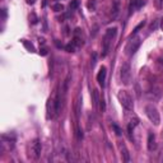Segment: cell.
Returning a JSON list of instances; mask_svg holds the SVG:
<instances>
[{"label": "cell", "instance_id": "6da1fadb", "mask_svg": "<svg viewBox=\"0 0 163 163\" xmlns=\"http://www.w3.org/2000/svg\"><path fill=\"white\" fill-rule=\"evenodd\" d=\"M140 43H142V38H140L139 36L134 35L131 38H130L126 43L125 46V54L127 56H133L134 54L138 51V49L140 47Z\"/></svg>", "mask_w": 163, "mask_h": 163}, {"label": "cell", "instance_id": "7a4b0ae2", "mask_svg": "<svg viewBox=\"0 0 163 163\" xmlns=\"http://www.w3.org/2000/svg\"><path fill=\"white\" fill-rule=\"evenodd\" d=\"M116 33H117V28L116 27L108 28L106 31V33L103 36V54H102L103 56H106L107 54H108V50H110V46H111V42L116 37Z\"/></svg>", "mask_w": 163, "mask_h": 163}, {"label": "cell", "instance_id": "3957f363", "mask_svg": "<svg viewBox=\"0 0 163 163\" xmlns=\"http://www.w3.org/2000/svg\"><path fill=\"white\" fill-rule=\"evenodd\" d=\"M117 100L118 102L121 103V106L127 111H131L134 108V102H133V98L126 91H118L117 93Z\"/></svg>", "mask_w": 163, "mask_h": 163}, {"label": "cell", "instance_id": "277c9868", "mask_svg": "<svg viewBox=\"0 0 163 163\" xmlns=\"http://www.w3.org/2000/svg\"><path fill=\"white\" fill-rule=\"evenodd\" d=\"M145 114L148 116L149 120L153 122L156 126H158L161 124V116H159V112L158 110L156 108V106L153 105H147L145 106Z\"/></svg>", "mask_w": 163, "mask_h": 163}, {"label": "cell", "instance_id": "5b68a950", "mask_svg": "<svg viewBox=\"0 0 163 163\" xmlns=\"http://www.w3.org/2000/svg\"><path fill=\"white\" fill-rule=\"evenodd\" d=\"M120 80L124 85H129L131 83V69L129 62H125L120 69Z\"/></svg>", "mask_w": 163, "mask_h": 163}, {"label": "cell", "instance_id": "8992f818", "mask_svg": "<svg viewBox=\"0 0 163 163\" xmlns=\"http://www.w3.org/2000/svg\"><path fill=\"white\" fill-rule=\"evenodd\" d=\"M46 116L47 118H54L56 116V114L59 112V98L55 101L52 98H49L47 103H46Z\"/></svg>", "mask_w": 163, "mask_h": 163}, {"label": "cell", "instance_id": "52a82bcc", "mask_svg": "<svg viewBox=\"0 0 163 163\" xmlns=\"http://www.w3.org/2000/svg\"><path fill=\"white\" fill-rule=\"evenodd\" d=\"M41 149H42L41 142L38 139H35L33 142H32V144H31V153H29V156L33 159H38L40 156H41Z\"/></svg>", "mask_w": 163, "mask_h": 163}, {"label": "cell", "instance_id": "ba28073f", "mask_svg": "<svg viewBox=\"0 0 163 163\" xmlns=\"http://www.w3.org/2000/svg\"><path fill=\"white\" fill-rule=\"evenodd\" d=\"M126 120H127V131L129 134H131L134 131V129L139 125V118L135 115H127Z\"/></svg>", "mask_w": 163, "mask_h": 163}, {"label": "cell", "instance_id": "9c48e42d", "mask_svg": "<svg viewBox=\"0 0 163 163\" xmlns=\"http://www.w3.org/2000/svg\"><path fill=\"white\" fill-rule=\"evenodd\" d=\"M106 74H107V71H106V68H105V66H101V69H100L98 74H97V82H98V84H100L101 87H105V82H106Z\"/></svg>", "mask_w": 163, "mask_h": 163}, {"label": "cell", "instance_id": "30bf717a", "mask_svg": "<svg viewBox=\"0 0 163 163\" xmlns=\"http://www.w3.org/2000/svg\"><path fill=\"white\" fill-rule=\"evenodd\" d=\"M143 5H144V2H143V0H131V2H130V6H129L130 13H131V12H135V10H138V9H140Z\"/></svg>", "mask_w": 163, "mask_h": 163}, {"label": "cell", "instance_id": "8fae6325", "mask_svg": "<svg viewBox=\"0 0 163 163\" xmlns=\"http://www.w3.org/2000/svg\"><path fill=\"white\" fill-rule=\"evenodd\" d=\"M148 149L150 152H153V150L157 149V140H156L154 134H149L148 135Z\"/></svg>", "mask_w": 163, "mask_h": 163}, {"label": "cell", "instance_id": "7c38bea8", "mask_svg": "<svg viewBox=\"0 0 163 163\" xmlns=\"http://www.w3.org/2000/svg\"><path fill=\"white\" fill-rule=\"evenodd\" d=\"M118 148H120V152H121V156H122V159L125 162H130V154L126 149V145L124 143H118Z\"/></svg>", "mask_w": 163, "mask_h": 163}, {"label": "cell", "instance_id": "4fadbf2b", "mask_svg": "<svg viewBox=\"0 0 163 163\" xmlns=\"http://www.w3.org/2000/svg\"><path fill=\"white\" fill-rule=\"evenodd\" d=\"M80 97H78L77 102H75V116H77V118H79V115H80Z\"/></svg>", "mask_w": 163, "mask_h": 163}, {"label": "cell", "instance_id": "5bb4252c", "mask_svg": "<svg viewBox=\"0 0 163 163\" xmlns=\"http://www.w3.org/2000/svg\"><path fill=\"white\" fill-rule=\"evenodd\" d=\"M79 6V2L78 0H71L70 2V4H69V8H70V10H75Z\"/></svg>", "mask_w": 163, "mask_h": 163}, {"label": "cell", "instance_id": "9a60e30c", "mask_svg": "<svg viewBox=\"0 0 163 163\" xmlns=\"http://www.w3.org/2000/svg\"><path fill=\"white\" fill-rule=\"evenodd\" d=\"M98 102H100V100H98V92L93 91V105L97 106V105H98Z\"/></svg>", "mask_w": 163, "mask_h": 163}, {"label": "cell", "instance_id": "2e32d148", "mask_svg": "<svg viewBox=\"0 0 163 163\" xmlns=\"http://www.w3.org/2000/svg\"><path fill=\"white\" fill-rule=\"evenodd\" d=\"M52 8H54V10H55V12H62V10H64V6L61 4H55Z\"/></svg>", "mask_w": 163, "mask_h": 163}, {"label": "cell", "instance_id": "e0dca14e", "mask_svg": "<svg viewBox=\"0 0 163 163\" xmlns=\"http://www.w3.org/2000/svg\"><path fill=\"white\" fill-rule=\"evenodd\" d=\"M117 14H118V4L115 3V4H114V15H112V18H116Z\"/></svg>", "mask_w": 163, "mask_h": 163}, {"label": "cell", "instance_id": "ac0fdd59", "mask_svg": "<svg viewBox=\"0 0 163 163\" xmlns=\"http://www.w3.org/2000/svg\"><path fill=\"white\" fill-rule=\"evenodd\" d=\"M65 49H66V51H68V52H74V51H75V49H77V47H75V46L73 45V43H70V45H68V46L65 47Z\"/></svg>", "mask_w": 163, "mask_h": 163}, {"label": "cell", "instance_id": "d6986e66", "mask_svg": "<svg viewBox=\"0 0 163 163\" xmlns=\"http://www.w3.org/2000/svg\"><path fill=\"white\" fill-rule=\"evenodd\" d=\"M100 110L103 112L106 110V105H105V101L103 100H100Z\"/></svg>", "mask_w": 163, "mask_h": 163}, {"label": "cell", "instance_id": "ffe728a7", "mask_svg": "<svg viewBox=\"0 0 163 163\" xmlns=\"http://www.w3.org/2000/svg\"><path fill=\"white\" fill-rule=\"evenodd\" d=\"M144 24H145V23H144V22H142V23H140V24H139V26H138V27H136V28L134 29V35H136V33H138V31H139L140 28H142V27H143Z\"/></svg>", "mask_w": 163, "mask_h": 163}, {"label": "cell", "instance_id": "44dd1931", "mask_svg": "<svg viewBox=\"0 0 163 163\" xmlns=\"http://www.w3.org/2000/svg\"><path fill=\"white\" fill-rule=\"evenodd\" d=\"M114 129L116 131V135H121V130H120V127H118L117 125H114Z\"/></svg>", "mask_w": 163, "mask_h": 163}, {"label": "cell", "instance_id": "7402d4cb", "mask_svg": "<svg viewBox=\"0 0 163 163\" xmlns=\"http://www.w3.org/2000/svg\"><path fill=\"white\" fill-rule=\"evenodd\" d=\"M23 43H24V45H26V46H27V47H28L31 51H33V50H35V49H33V46H32V45H29V43H27L26 41H23Z\"/></svg>", "mask_w": 163, "mask_h": 163}, {"label": "cell", "instance_id": "603a6c76", "mask_svg": "<svg viewBox=\"0 0 163 163\" xmlns=\"http://www.w3.org/2000/svg\"><path fill=\"white\" fill-rule=\"evenodd\" d=\"M88 8H89V9H94V3H91V2H89V3H88Z\"/></svg>", "mask_w": 163, "mask_h": 163}, {"label": "cell", "instance_id": "cb8c5ba5", "mask_svg": "<svg viewBox=\"0 0 163 163\" xmlns=\"http://www.w3.org/2000/svg\"><path fill=\"white\" fill-rule=\"evenodd\" d=\"M161 29L163 31V17L161 18Z\"/></svg>", "mask_w": 163, "mask_h": 163}, {"label": "cell", "instance_id": "d4e9b609", "mask_svg": "<svg viewBox=\"0 0 163 163\" xmlns=\"http://www.w3.org/2000/svg\"><path fill=\"white\" fill-rule=\"evenodd\" d=\"M28 4H35V0H27Z\"/></svg>", "mask_w": 163, "mask_h": 163}]
</instances>
